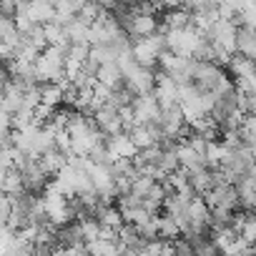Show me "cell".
Listing matches in <instances>:
<instances>
[{"mask_svg": "<svg viewBox=\"0 0 256 256\" xmlns=\"http://www.w3.org/2000/svg\"><path fill=\"white\" fill-rule=\"evenodd\" d=\"M191 83H196L201 90H208V93H226V90L236 88L221 66L201 63V60H194V66H191Z\"/></svg>", "mask_w": 256, "mask_h": 256, "instance_id": "cell-1", "label": "cell"}, {"mask_svg": "<svg viewBox=\"0 0 256 256\" xmlns=\"http://www.w3.org/2000/svg\"><path fill=\"white\" fill-rule=\"evenodd\" d=\"M66 63H68V50L63 48H46L43 56L36 63L38 78L46 83H63L66 78Z\"/></svg>", "mask_w": 256, "mask_h": 256, "instance_id": "cell-2", "label": "cell"}, {"mask_svg": "<svg viewBox=\"0 0 256 256\" xmlns=\"http://www.w3.org/2000/svg\"><path fill=\"white\" fill-rule=\"evenodd\" d=\"M201 38H204V33H201L196 26L178 28V30H166V48H168V53H174V56L194 58V53H196Z\"/></svg>", "mask_w": 256, "mask_h": 256, "instance_id": "cell-3", "label": "cell"}, {"mask_svg": "<svg viewBox=\"0 0 256 256\" xmlns=\"http://www.w3.org/2000/svg\"><path fill=\"white\" fill-rule=\"evenodd\" d=\"M164 53H168L166 48V33H156L151 38H144V40H136L134 43V58L138 60L141 68H154L156 63H161Z\"/></svg>", "mask_w": 256, "mask_h": 256, "instance_id": "cell-4", "label": "cell"}, {"mask_svg": "<svg viewBox=\"0 0 256 256\" xmlns=\"http://www.w3.org/2000/svg\"><path fill=\"white\" fill-rule=\"evenodd\" d=\"M43 206H46L48 221H50L53 226H58V228L68 226L70 218H76V216H73V208H70V198H66L63 194H58V191L50 188V186H48V191L43 194Z\"/></svg>", "mask_w": 256, "mask_h": 256, "instance_id": "cell-5", "label": "cell"}, {"mask_svg": "<svg viewBox=\"0 0 256 256\" xmlns=\"http://www.w3.org/2000/svg\"><path fill=\"white\" fill-rule=\"evenodd\" d=\"M131 110H134V128H138V126L158 123L164 106H161V100L156 96H144V98H134Z\"/></svg>", "mask_w": 256, "mask_h": 256, "instance_id": "cell-6", "label": "cell"}, {"mask_svg": "<svg viewBox=\"0 0 256 256\" xmlns=\"http://www.w3.org/2000/svg\"><path fill=\"white\" fill-rule=\"evenodd\" d=\"M18 13L28 16L38 26H48L58 16L56 3H50V0H23V3H18Z\"/></svg>", "mask_w": 256, "mask_h": 256, "instance_id": "cell-7", "label": "cell"}, {"mask_svg": "<svg viewBox=\"0 0 256 256\" xmlns=\"http://www.w3.org/2000/svg\"><path fill=\"white\" fill-rule=\"evenodd\" d=\"M218 48H224L226 53H236V40H238V28H236V23L234 20H224V18H218L216 23H214V28L206 33Z\"/></svg>", "mask_w": 256, "mask_h": 256, "instance_id": "cell-8", "label": "cell"}, {"mask_svg": "<svg viewBox=\"0 0 256 256\" xmlns=\"http://www.w3.org/2000/svg\"><path fill=\"white\" fill-rule=\"evenodd\" d=\"M126 90L134 98H144V96H154L156 90V76L148 68H136L131 76H126Z\"/></svg>", "mask_w": 256, "mask_h": 256, "instance_id": "cell-9", "label": "cell"}, {"mask_svg": "<svg viewBox=\"0 0 256 256\" xmlns=\"http://www.w3.org/2000/svg\"><path fill=\"white\" fill-rule=\"evenodd\" d=\"M23 174V184H26V194H33V196H40L43 191H48V174L43 171L40 161L38 158H28V164L20 168Z\"/></svg>", "mask_w": 256, "mask_h": 256, "instance_id": "cell-10", "label": "cell"}, {"mask_svg": "<svg viewBox=\"0 0 256 256\" xmlns=\"http://www.w3.org/2000/svg\"><path fill=\"white\" fill-rule=\"evenodd\" d=\"M191 66H194V58H181V56H174V53H164V58H161L164 73L181 86L191 83Z\"/></svg>", "mask_w": 256, "mask_h": 256, "instance_id": "cell-11", "label": "cell"}, {"mask_svg": "<svg viewBox=\"0 0 256 256\" xmlns=\"http://www.w3.org/2000/svg\"><path fill=\"white\" fill-rule=\"evenodd\" d=\"M93 120H96V126H98V131L106 136V138H110V136H118V134H123V128H126V123H123V116H120V110H116V108H110V106H106L103 110H98L96 116H93Z\"/></svg>", "mask_w": 256, "mask_h": 256, "instance_id": "cell-12", "label": "cell"}, {"mask_svg": "<svg viewBox=\"0 0 256 256\" xmlns=\"http://www.w3.org/2000/svg\"><path fill=\"white\" fill-rule=\"evenodd\" d=\"M206 204L211 206V211H234L238 206V191L236 186H216L206 194Z\"/></svg>", "mask_w": 256, "mask_h": 256, "instance_id": "cell-13", "label": "cell"}, {"mask_svg": "<svg viewBox=\"0 0 256 256\" xmlns=\"http://www.w3.org/2000/svg\"><path fill=\"white\" fill-rule=\"evenodd\" d=\"M106 148H108V154H110L113 161H126V158H136L138 156V148L134 146L131 136H128L126 131L118 134V136L106 138Z\"/></svg>", "mask_w": 256, "mask_h": 256, "instance_id": "cell-14", "label": "cell"}, {"mask_svg": "<svg viewBox=\"0 0 256 256\" xmlns=\"http://www.w3.org/2000/svg\"><path fill=\"white\" fill-rule=\"evenodd\" d=\"M156 98L161 100V106H176L181 103V83H176L174 78H168L166 73L156 76Z\"/></svg>", "mask_w": 256, "mask_h": 256, "instance_id": "cell-15", "label": "cell"}, {"mask_svg": "<svg viewBox=\"0 0 256 256\" xmlns=\"http://www.w3.org/2000/svg\"><path fill=\"white\" fill-rule=\"evenodd\" d=\"M96 78H98L100 86H106V88H110V90L126 88V76H123V70H120L118 63H103Z\"/></svg>", "mask_w": 256, "mask_h": 256, "instance_id": "cell-16", "label": "cell"}, {"mask_svg": "<svg viewBox=\"0 0 256 256\" xmlns=\"http://www.w3.org/2000/svg\"><path fill=\"white\" fill-rule=\"evenodd\" d=\"M178 161H181V171H186L188 176H191V174H198V171H204V168H208V166H206V158H204L201 154H196L188 144L178 146Z\"/></svg>", "mask_w": 256, "mask_h": 256, "instance_id": "cell-17", "label": "cell"}, {"mask_svg": "<svg viewBox=\"0 0 256 256\" xmlns=\"http://www.w3.org/2000/svg\"><path fill=\"white\" fill-rule=\"evenodd\" d=\"M96 221H100L103 228H110V231H116V234H120V228H123V214H120V208H113V206L106 204V201L98 206Z\"/></svg>", "mask_w": 256, "mask_h": 256, "instance_id": "cell-18", "label": "cell"}, {"mask_svg": "<svg viewBox=\"0 0 256 256\" xmlns=\"http://www.w3.org/2000/svg\"><path fill=\"white\" fill-rule=\"evenodd\" d=\"M86 251L90 256H128L118 238H98L93 244H86Z\"/></svg>", "mask_w": 256, "mask_h": 256, "instance_id": "cell-19", "label": "cell"}, {"mask_svg": "<svg viewBox=\"0 0 256 256\" xmlns=\"http://www.w3.org/2000/svg\"><path fill=\"white\" fill-rule=\"evenodd\" d=\"M128 136H131V141H134V146L138 151L161 144L158 136H156V131H154V126H138V128H134V131H128Z\"/></svg>", "mask_w": 256, "mask_h": 256, "instance_id": "cell-20", "label": "cell"}, {"mask_svg": "<svg viewBox=\"0 0 256 256\" xmlns=\"http://www.w3.org/2000/svg\"><path fill=\"white\" fill-rule=\"evenodd\" d=\"M43 30H46V40H48V48H63V50H68V46H70V38H68V30H66V26H60V23H48V26H43Z\"/></svg>", "mask_w": 256, "mask_h": 256, "instance_id": "cell-21", "label": "cell"}, {"mask_svg": "<svg viewBox=\"0 0 256 256\" xmlns=\"http://www.w3.org/2000/svg\"><path fill=\"white\" fill-rule=\"evenodd\" d=\"M236 53H238V56H244V58L256 60V30H251V28H238Z\"/></svg>", "mask_w": 256, "mask_h": 256, "instance_id": "cell-22", "label": "cell"}, {"mask_svg": "<svg viewBox=\"0 0 256 256\" xmlns=\"http://www.w3.org/2000/svg\"><path fill=\"white\" fill-rule=\"evenodd\" d=\"M228 66H231V73L236 76V80H241V78H254V76H256V60H251V58L234 56Z\"/></svg>", "mask_w": 256, "mask_h": 256, "instance_id": "cell-23", "label": "cell"}, {"mask_svg": "<svg viewBox=\"0 0 256 256\" xmlns=\"http://www.w3.org/2000/svg\"><path fill=\"white\" fill-rule=\"evenodd\" d=\"M40 96H43V106L56 108L58 103L66 100V88L58 86V83H43L40 86Z\"/></svg>", "mask_w": 256, "mask_h": 256, "instance_id": "cell-24", "label": "cell"}, {"mask_svg": "<svg viewBox=\"0 0 256 256\" xmlns=\"http://www.w3.org/2000/svg\"><path fill=\"white\" fill-rule=\"evenodd\" d=\"M188 244L194 246V254L196 256H221V251H218V246L211 241V238H206V236H198V238H188Z\"/></svg>", "mask_w": 256, "mask_h": 256, "instance_id": "cell-25", "label": "cell"}, {"mask_svg": "<svg viewBox=\"0 0 256 256\" xmlns=\"http://www.w3.org/2000/svg\"><path fill=\"white\" fill-rule=\"evenodd\" d=\"M184 231H181V226L166 214V216H158V236H161V241L164 238H178Z\"/></svg>", "mask_w": 256, "mask_h": 256, "instance_id": "cell-26", "label": "cell"}, {"mask_svg": "<svg viewBox=\"0 0 256 256\" xmlns=\"http://www.w3.org/2000/svg\"><path fill=\"white\" fill-rule=\"evenodd\" d=\"M241 23H244V28L256 30V3H244V8H241Z\"/></svg>", "mask_w": 256, "mask_h": 256, "instance_id": "cell-27", "label": "cell"}, {"mask_svg": "<svg viewBox=\"0 0 256 256\" xmlns=\"http://www.w3.org/2000/svg\"><path fill=\"white\" fill-rule=\"evenodd\" d=\"M241 238L248 244V246H256V211L254 214H248V218H246V226H244V234H241Z\"/></svg>", "mask_w": 256, "mask_h": 256, "instance_id": "cell-28", "label": "cell"}, {"mask_svg": "<svg viewBox=\"0 0 256 256\" xmlns=\"http://www.w3.org/2000/svg\"><path fill=\"white\" fill-rule=\"evenodd\" d=\"M134 256H148V254H146V251H141V254H134Z\"/></svg>", "mask_w": 256, "mask_h": 256, "instance_id": "cell-29", "label": "cell"}]
</instances>
